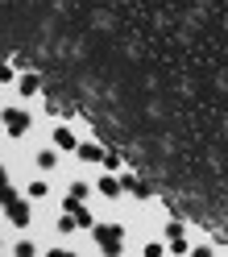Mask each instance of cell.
Segmentation results:
<instances>
[{"label":"cell","mask_w":228,"mask_h":257,"mask_svg":"<svg viewBox=\"0 0 228 257\" xmlns=\"http://www.w3.org/2000/svg\"><path fill=\"white\" fill-rule=\"evenodd\" d=\"M38 166H42V170H54V166H58V154H54V150L38 154Z\"/></svg>","instance_id":"cell-8"},{"label":"cell","mask_w":228,"mask_h":257,"mask_svg":"<svg viewBox=\"0 0 228 257\" xmlns=\"http://www.w3.org/2000/svg\"><path fill=\"white\" fill-rule=\"evenodd\" d=\"M95 240H100L104 253H121V228L117 224H104V228H95Z\"/></svg>","instance_id":"cell-1"},{"label":"cell","mask_w":228,"mask_h":257,"mask_svg":"<svg viewBox=\"0 0 228 257\" xmlns=\"http://www.w3.org/2000/svg\"><path fill=\"white\" fill-rule=\"evenodd\" d=\"M5 128H9L13 137H21L25 128H29V116H25L21 108H9V112H5Z\"/></svg>","instance_id":"cell-2"},{"label":"cell","mask_w":228,"mask_h":257,"mask_svg":"<svg viewBox=\"0 0 228 257\" xmlns=\"http://www.w3.org/2000/svg\"><path fill=\"white\" fill-rule=\"evenodd\" d=\"M9 220L17 224V228H25V224H29V207H25V199H17V195L9 199Z\"/></svg>","instance_id":"cell-3"},{"label":"cell","mask_w":228,"mask_h":257,"mask_svg":"<svg viewBox=\"0 0 228 257\" xmlns=\"http://www.w3.org/2000/svg\"><path fill=\"white\" fill-rule=\"evenodd\" d=\"M121 191H125V183H121V179H100V195H108V199H117Z\"/></svg>","instance_id":"cell-6"},{"label":"cell","mask_w":228,"mask_h":257,"mask_svg":"<svg viewBox=\"0 0 228 257\" xmlns=\"http://www.w3.org/2000/svg\"><path fill=\"white\" fill-rule=\"evenodd\" d=\"M75 154H79V158H83V162H100V158H104V150H100V146H95V141H83V146H79Z\"/></svg>","instance_id":"cell-5"},{"label":"cell","mask_w":228,"mask_h":257,"mask_svg":"<svg viewBox=\"0 0 228 257\" xmlns=\"http://www.w3.org/2000/svg\"><path fill=\"white\" fill-rule=\"evenodd\" d=\"M54 146H58V150H79V137L71 133L67 124H58V128H54Z\"/></svg>","instance_id":"cell-4"},{"label":"cell","mask_w":228,"mask_h":257,"mask_svg":"<svg viewBox=\"0 0 228 257\" xmlns=\"http://www.w3.org/2000/svg\"><path fill=\"white\" fill-rule=\"evenodd\" d=\"M17 87H21V95H34V91H38V75H21Z\"/></svg>","instance_id":"cell-7"},{"label":"cell","mask_w":228,"mask_h":257,"mask_svg":"<svg viewBox=\"0 0 228 257\" xmlns=\"http://www.w3.org/2000/svg\"><path fill=\"white\" fill-rule=\"evenodd\" d=\"M0 83H13V67H9L5 58H0Z\"/></svg>","instance_id":"cell-9"}]
</instances>
